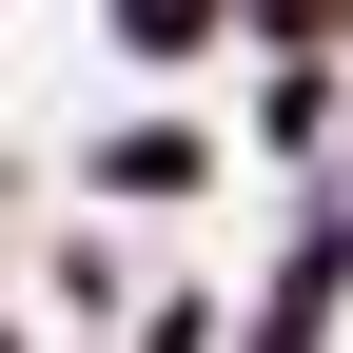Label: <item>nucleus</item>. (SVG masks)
I'll list each match as a JSON object with an SVG mask.
<instances>
[{
  "label": "nucleus",
  "instance_id": "nucleus-2",
  "mask_svg": "<svg viewBox=\"0 0 353 353\" xmlns=\"http://www.w3.org/2000/svg\"><path fill=\"white\" fill-rule=\"evenodd\" d=\"M99 39L138 79H176V59H216V39H236V0H99Z\"/></svg>",
  "mask_w": 353,
  "mask_h": 353
},
{
  "label": "nucleus",
  "instance_id": "nucleus-1",
  "mask_svg": "<svg viewBox=\"0 0 353 353\" xmlns=\"http://www.w3.org/2000/svg\"><path fill=\"white\" fill-rule=\"evenodd\" d=\"M79 176H99L118 216H157V196H196V176H216V138H196V118H157V99H138V118H99V157H79Z\"/></svg>",
  "mask_w": 353,
  "mask_h": 353
},
{
  "label": "nucleus",
  "instance_id": "nucleus-3",
  "mask_svg": "<svg viewBox=\"0 0 353 353\" xmlns=\"http://www.w3.org/2000/svg\"><path fill=\"white\" fill-rule=\"evenodd\" d=\"M334 138V59H275V79H255V157H314Z\"/></svg>",
  "mask_w": 353,
  "mask_h": 353
},
{
  "label": "nucleus",
  "instance_id": "nucleus-4",
  "mask_svg": "<svg viewBox=\"0 0 353 353\" xmlns=\"http://www.w3.org/2000/svg\"><path fill=\"white\" fill-rule=\"evenodd\" d=\"M255 39H275V59H353V0H236Z\"/></svg>",
  "mask_w": 353,
  "mask_h": 353
},
{
  "label": "nucleus",
  "instance_id": "nucleus-5",
  "mask_svg": "<svg viewBox=\"0 0 353 353\" xmlns=\"http://www.w3.org/2000/svg\"><path fill=\"white\" fill-rule=\"evenodd\" d=\"M118 353H236V334H216V294H157V314L118 334Z\"/></svg>",
  "mask_w": 353,
  "mask_h": 353
}]
</instances>
